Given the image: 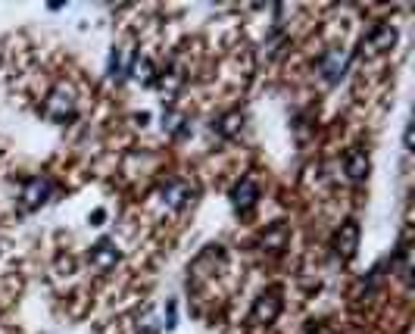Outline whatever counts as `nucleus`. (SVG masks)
I'll use <instances>...</instances> for the list:
<instances>
[{
	"instance_id": "obj_9",
	"label": "nucleus",
	"mask_w": 415,
	"mask_h": 334,
	"mask_svg": "<svg viewBox=\"0 0 415 334\" xmlns=\"http://www.w3.org/2000/svg\"><path fill=\"white\" fill-rule=\"evenodd\" d=\"M132 63H134L132 51H128V47H116L113 57H109V78H113V82H125V78L132 76Z\"/></svg>"
},
{
	"instance_id": "obj_6",
	"label": "nucleus",
	"mask_w": 415,
	"mask_h": 334,
	"mask_svg": "<svg viewBox=\"0 0 415 334\" xmlns=\"http://www.w3.org/2000/svg\"><path fill=\"white\" fill-rule=\"evenodd\" d=\"M369 169H371V163H369V153L365 150H359V147H353L350 153L344 157V172H346V178H350L353 184H359L365 175H369Z\"/></svg>"
},
{
	"instance_id": "obj_8",
	"label": "nucleus",
	"mask_w": 415,
	"mask_h": 334,
	"mask_svg": "<svg viewBox=\"0 0 415 334\" xmlns=\"http://www.w3.org/2000/svg\"><path fill=\"white\" fill-rule=\"evenodd\" d=\"M91 263H94L97 269H113V265L119 263V247L107 238L97 240V244L91 247Z\"/></svg>"
},
{
	"instance_id": "obj_14",
	"label": "nucleus",
	"mask_w": 415,
	"mask_h": 334,
	"mask_svg": "<svg viewBox=\"0 0 415 334\" xmlns=\"http://www.w3.org/2000/svg\"><path fill=\"white\" fill-rule=\"evenodd\" d=\"M284 240H288V228L281 225V222H275V225L269 228V231L263 234V247L265 250H272V253H278L284 247Z\"/></svg>"
},
{
	"instance_id": "obj_1",
	"label": "nucleus",
	"mask_w": 415,
	"mask_h": 334,
	"mask_svg": "<svg viewBox=\"0 0 415 334\" xmlns=\"http://www.w3.org/2000/svg\"><path fill=\"white\" fill-rule=\"evenodd\" d=\"M334 256L340 259V263H350L353 256H356L359 250V222L356 219H346L344 225L337 228V234H334Z\"/></svg>"
},
{
	"instance_id": "obj_7",
	"label": "nucleus",
	"mask_w": 415,
	"mask_h": 334,
	"mask_svg": "<svg viewBox=\"0 0 415 334\" xmlns=\"http://www.w3.org/2000/svg\"><path fill=\"white\" fill-rule=\"evenodd\" d=\"M256 200H259V188H256V182H253V178H244V182L234 184V191H231V206L238 209V213H247V209H250Z\"/></svg>"
},
{
	"instance_id": "obj_11",
	"label": "nucleus",
	"mask_w": 415,
	"mask_h": 334,
	"mask_svg": "<svg viewBox=\"0 0 415 334\" xmlns=\"http://www.w3.org/2000/svg\"><path fill=\"white\" fill-rule=\"evenodd\" d=\"M240 125H244V113H240V109H231V113H225L222 119L213 122V134H219V138H234V134L240 132Z\"/></svg>"
},
{
	"instance_id": "obj_2",
	"label": "nucleus",
	"mask_w": 415,
	"mask_h": 334,
	"mask_svg": "<svg viewBox=\"0 0 415 334\" xmlns=\"http://www.w3.org/2000/svg\"><path fill=\"white\" fill-rule=\"evenodd\" d=\"M346 69H350V53H346L344 47H331V51H325V57L319 60V72L328 85H337L340 78L346 76Z\"/></svg>"
},
{
	"instance_id": "obj_19",
	"label": "nucleus",
	"mask_w": 415,
	"mask_h": 334,
	"mask_svg": "<svg viewBox=\"0 0 415 334\" xmlns=\"http://www.w3.org/2000/svg\"><path fill=\"white\" fill-rule=\"evenodd\" d=\"M309 334H325V331H309Z\"/></svg>"
},
{
	"instance_id": "obj_3",
	"label": "nucleus",
	"mask_w": 415,
	"mask_h": 334,
	"mask_svg": "<svg viewBox=\"0 0 415 334\" xmlns=\"http://www.w3.org/2000/svg\"><path fill=\"white\" fill-rule=\"evenodd\" d=\"M44 113L57 122L72 119V116H76V94H72L69 88H53L44 103Z\"/></svg>"
},
{
	"instance_id": "obj_10",
	"label": "nucleus",
	"mask_w": 415,
	"mask_h": 334,
	"mask_svg": "<svg viewBox=\"0 0 415 334\" xmlns=\"http://www.w3.org/2000/svg\"><path fill=\"white\" fill-rule=\"evenodd\" d=\"M163 200L169 203L172 209H184L191 200H194V188H191V184H184V182H172V184H166Z\"/></svg>"
},
{
	"instance_id": "obj_5",
	"label": "nucleus",
	"mask_w": 415,
	"mask_h": 334,
	"mask_svg": "<svg viewBox=\"0 0 415 334\" xmlns=\"http://www.w3.org/2000/svg\"><path fill=\"white\" fill-rule=\"evenodd\" d=\"M47 197H51V182H47V178H28V182L22 184V197H19L22 213H32V209L44 206Z\"/></svg>"
},
{
	"instance_id": "obj_18",
	"label": "nucleus",
	"mask_w": 415,
	"mask_h": 334,
	"mask_svg": "<svg viewBox=\"0 0 415 334\" xmlns=\"http://www.w3.org/2000/svg\"><path fill=\"white\" fill-rule=\"evenodd\" d=\"M403 141H406V150H409V147H412V125H406V138Z\"/></svg>"
},
{
	"instance_id": "obj_15",
	"label": "nucleus",
	"mask_w": 415,
	"mask_h": 334,
	"mask_svg": "<svg viewBox=\"0 0 415 334\" xmlns=\"http://www.w3.org/2000/svg\"><path fill=\"white\" fill-rule=\"evenodd\" d=\"M182 85H184V76H182V72H178V69H172L169 76H163V78H159V88H163V91H169V94H175V91L182 88Z\"/></svg>"
},
{
	"instance_id": "obj_13",
	"label": "nucleus",
	"mask_w": 415,
	"mask_h": 334,
	"mask_svg": "<svg viewBox=\"0 0 415 334\" xmlns=\"http://www.w3.org/2000/svg\"><path fill=\"white\" fill-rule=\"evenodd\" d=\"M132 78H134V82H141V85H153V82H157V69H153V63L147 57H134Z\"/></svg>"
},
{
	"instance_id": "obj_12",
	"label": "nucleus",
	"mask_w": 415,
	"mask_h": 334,
	"mask_svg": "<svg viewBox=\"0 0 415 334\" xmlns=\"http://www.w3.org/2000/svg\"><path fill=\"white\" fill-rule=\"evenodd\" d=\"M365 44H369L375 53L390 51V47L396 44V28H394V26H378L375 32H371L369 38H365Z\"/></svg>"
},
{
	"instance_id": "obj_17",
	"label": "nucleus",
	"mask_w": 415,
	"mask_h": 334,
	"mask_svg": "<svg viewBox=\"0 0 415 334\" xmlns=\"http://www.w3.org/2000/svg\"><path fill=\"white\" fill-rule=\"evenodd\" d=\"M107 219V213H103V209H94V213H91V222H103Z\"/></svg>"
},
{
	"instance_id": "obj_4",
	"label": "nucleus",
	"mask_w": 415,
	"mask_h": 334,
	"mask_svg": "<svg viewBox=\"0 0 415 334\" xmlns=\"http://www.w3.org/2000/svg\"><path fill=\"white\" fill-rule=\"evenodd\" d=\"M278 313H281V294H278V290H265V294H259L256 300H253L250 319L256 322V325H272V322L278 319Z\"/></svg>"
},
{
	"instance_id": "obj_16",
	"label": "nucleus",
	"mask_w": 415,
	"mask_h": 334,
	"mask_svg": "<svg viewBox=\"0 0 415 334\" xmlns=\"http://www.w3.org/2000/svg\"><path fill=\"white\" fill-rule=\"evenodd\" d=\"M163 122H166V128H169L172 134H184V128H182V125H184V119H182L178 113H166V119H163Z\"/></svg>"
}]
</instances>
